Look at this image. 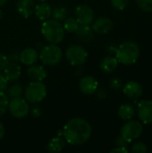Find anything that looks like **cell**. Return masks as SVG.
Segmentation results:
<instances>
[{"label": "cell", "mask_w": 152, "mask_h": 153, "mask_svg": "<svg viewBox=\"0 0 152 153\" xmlns=\"http://www.w3.org/2000/svg\"><path fill=\"white\" fill-rule=\"evenodd\" d=\"M117 65H118V61H117L116 57L106 56L101 60L99 67L103 73L110 74V73H113L116 69Z\"/></svg>", "instance_id": "obj_20"}, {"label": "cell", "mask_w": 152, "mask_h": 153, "mask_svg": "<svg viewBox=\"0 0 152 153\" xmlns=\"http://www.w3.org/2000/svg\"><path fill=\"white\" fill-rule=\"evenodd\" d=\"M68 12L66 8L65 7H56L52 10V17L54 20H56L58 22L60 21H65L67 18Z\"/></svg>", "instance_id": "obj_25"}, {"label": "cell", "mask_w": 152, "mask_h": 153, "mask_svg": "<svg viewBox=\"0 0 152 153\" xmlns=\"http://www.w3.org/2000/svg\"><path fill=\"white\" fill-rule=\"evenodd\" d=\"M75 19L80 25H90L94 21V12L93 10L86 4H79L76 6Z\"/></svg>", "instance_id": "obj_9"}, {"label": "cell", "mask_w": 152, "mask_h": 153, "mask_svg": "<svg viewBox=\"0 0 152 153\" xmlns=\"http://www.w3.org/2000/svg\"><path fill=\"white\" fill-rule=\"evenodd\" d=\"M79 87L82 93L86 95H91L95 91H97L99 87V82L92 76H84L81 79Z\"/></svg>", "instance_id": "obj_12"}, {"label": "cell", "mask_w": 152, "mask_h": 153, "mask_svg": "<svg viewBox=\"0 0 152 153\" xmlns=\"http://www.w3.org/2000/svg\"><path fill=\"white\" fill-rule=\"evenodd\" d=\"M124 93L130 99L132 100H137L142 95V87L140 83L134 81H130L128 82L125 86H124Z\"/></svg>", "instance_id": "obj_13"}, {"label": "cell", "mask_w": 152, "mask_h": 153, "mask_svg": "<svg viewBox=\"0 0 152 153\" xmlns=\"http://www.w3.org/2000/svg\"><path fill=\"white\" fill-rule=\"evenodd\" d=\"M131 151L134 153H145L148 152V147L143 143H136L132 146Z\"/></svg>", "instance_id": "obj_27"}, {"label": "cell", "mask_w": 152, "mask_h": 153, "mask_svg": "<svg viewBox=\"0 0 152 153\" xmlns=\"http://www.w3.org/2000/svg\"><path fill=\"white\" fill-rule=\"evenodd\" d=\"M8 61L9 62H13V63H18L20 61V53L17 52H12L7 56Z\"/></svg>", "instance_id": "obj_33"}, {"label": "cell", "mask_w": 152, "mask_h": 153, "mask_svg": "<svg viewBox=\"0 0 152 153\" xmlns=\"http://www.w3.org/2000/svg\"><path fill=\"white\" fill-rule=\"evenodd\" d=\"M16 9L21 16L27 19L34 13V0H18L16 4Z\"/></svg>", "instance_id": "obj_14"}, {"label": "cell", "mask_w": 152, "mask_h": 153, "mask_svg": "<svg viewBox=\"0 0 152 153\" xmlns=\"http://www.w3.org/2000/svg\"><path fill=\"white\" fill-rule=\"evenodd\" d=\"M138 117L143 124H152V101L142 100L137 106Z\"/></svg>", "instance_id": "obj_10"}, {"label": "cell", "mask_w": 152, "mask_h": 153, "mask_svg": "<svg viewBox=\"0 0 152 153\" xmlns=\"http://www.w3.org/2000/svg\"><path fill=\"white\" fill-rule=\"evenodd\" d=\"M143 131L142 125L138 121H129L125 124L121 129V136L124 137L127 142L132 143L138 139Z\"/></svg>", "instance_id": "obj_8"}, {"label": "cell", "mask_w": 152, "mask_h": 153, "mask_svg": "<svg viewBox=\"0 0 152 153\" xmlns=\"http://www.w3.org/2000/svg\"><path fill=\"white\" fill-rule=\"evenodd\" d=\"M116 49H117V47L116 45H114V44H108L107 46V50L111 54H116Z\"/></svg>", "instance_id": "obj_37"}, {"label": "cell", "mask_w": 152, "mask_h": 153, "mask_svg": "<svg viewBox=\"0 0 152 153\" xmlns=\"http://www.w3.org/2000/svg\"><path fill=\"white\" fill-rule=\"evenodd\" d=\"M41 33L44 39L50 44H57L61 42L65 36L63 25L56 20L44 21L41 26Z\"/></svg>", "instance_id": "obj_3"}, {"label": "cell", "mask_w": 152, "mask_h": 153, "mask_svg": "<svg viewBox=\"0 0 152 153\" xmlns=\"http://www.w3.org/2000/svg\"><path fill=\"white\" fill-rule=\"evenodd\" d=\"M79 22H77V20L75 18H72V17H68L65 20V22H64V30L65 31H67V32H75L79 27Z\"/></svg>", "instance_id": "obj_23"}, {"label": "cell", "mask_w": 152, "mask_h": 153, "mask_svg": "<svg viewBox=\"0 0 152 153\" xmlns=\"http://www.w3.org/2000/svg\"><path fill=\"white\" fill-rule=\"evenodd\" d=\"M63 56L61 48L56 44H49L42 48L39 58L45 65H55L58 64Z\"/></svg>", "instance_id": "obj_5"}, {"label": "cell", "mask_w": 152, "mask_h": 153, "mask_svg": "<svg viewBox=\"0 0 152 153\" xmlns=\"http://www.w3.org/2000/svg\"><path fill=\"white\" fill-rule=\"evenodd\" d=\"M75 34L78 39L82 42H89L94 37V31L90 25H79Z\"/></svg>", "instance_id": "obj_18"}, {"label": "cell", "mask_w": 152, "mask_h": 153, "mask_svg": "<svg viewBox=\"0 0 152 153\" xmlns=\"http://www.w3.org/2000/svg\"><path fill=\"white\" fill-rule=\"evenodd\" d=\"M39 58V54L36 49L28 48L20 53V62L26 65H34Z\"/></svg>", "instance_id": "obj_17"}, {"label": "cell", "mask_w": 152, "mask_h": 153, "mask_svg": "<svg viewBox=\"0 0 152 153\" xmlns=\"http://www.w3.org/2000/svg\"><path fill=\"white\" fill-rule=\"evenodd\" d=\"M4 135V127L2 125V123L0 122V140L3 139Z\"/></svg>", "instance_id": "obj_39"}, {"label": "cell", "mask_w": 152, "mask_h": 153, "mask_svg": "<svg viewBox=\"0 0 152 153\" xmlns=\"http://www.w3.org/2000/svg\"><path fill=\"white\" fill-rule=\"evenodd\" d=\"M7 86H8V80L6 79L4 74H0V91H5Z\"/></svg>", "instance_id": "obj_32"}, {"label": "cell", "mask_w": 152, "mask_h": 153, "mask_svg": "<svg viewBox=\"0 0 152 153\" xmlns=\"http://www.w3.org/2000/svg\"><path fill=\"white\" fill-rule=\"evenodd\" d=\"M9 99L4 91H0V117H2L8 109Z\"/></svg>", "instance_id": "obj_26"}, {"label": "cell", "mask_w": 152, "mask_h": 153, "mask_svg": "<svg viewBox=\"0 0 152 153\" xmlns=\"http://www.w3.org/2000/svg\"><path fill=\"white\" fill-rule=\"evenodd\" d=\"M6 1H7V0H0V6L4 5V4L6 3Z\"/></svg>", "instance_id": "obj_40"}, {"label": "cell", "mask_w": 152, "mask_h": 153, "mask_svg": "<svg viewBox=\"0 0 152 153\" xmlns=\"http://www.w3.org/2000/svg\"><path fill=\"white\" fill-rule=\"evenodd\" d=\"M3 18V12H2V10L0 9V20Z\"/></svg>", "instance_id": "obj_41"}, {"label": "cell", "mask_w": 152, "mask_h": 153, "mask_svg": "<svg viewBox=\"0 0 152 153\" xmlns=\"http://www.w3.org/2000/svg\"><path fill=\"white\" fill-rule=\"evenodd\" d=\"M52 7L47 4V3H45V2H42L37 5H35V9H34V13H35V15L36 17L44 22V21H47L48 20L51 15H52Z\"/></svg>", "instance_id": "obj_16"}, {"label": "cell", "mask_w": 152, "mask_h": 153, "mask_svg": "<svg viewBox=\"0 0 152 153\" xmlns=\"http://www.w3.org/2000/svg\"><path fill=\"white\" fill-rule=\"evenodd\" d=\"M40 115H41V109L39 106H34L30 109V116L33 118H38V117H39Z\"/></svg>", "instance_id": "obj_35"}, {"label": "cell", "mask_w": 152, "mask_h": 153, "mask_svg": "<svg viewBox=\"0 0 152 153\" xmlns=\"http://www.w3.org/2000/svg\"><path fill=\"white\" fill-rule=\"evenodd\" d=\"M62 132L68 143L72 145H80L85 143L90 138L91 126L86 120L75 117L65 124Z\"/></svg>", "instance_id": "obj_1"}, {"label": "cell", "mask_w": 152, "mask_h": 153, "mask_svg": "<svg viewBox=\"0 0 152 153\" xmlns=\"http://www.w3.org/2000/svg\"><path fill=\"white\" fill-rule=\"evenodd\" d=\"M66 60L74 66H80L85 63L88 57L86 49L79 45H73L67 48L65 51Z\"/></svg>", "instance_id": "obj_6"}, {"label": "cell", "mask_w": 152, "mask_h": 153, "mask_svg": "<svg viewBox=\"0 0 152 153\" xmlns=\"http://www.w3.org/2000/svg\"><path fill=\"white\" fill-rule=\"evenodd\" d=\"M129 0H111V4L114 8L117 10H124L128 4Z\"/></svg>", "instance_id": "obj_29"}, {"label": "cell", "mask_w": 152, "mask_h": 153, "mask_svg": "<svg viewBox=\"0 0 152 153\" xmlns=\"http://www.w3.org/2000/svg\"><path fill=\"white\" fill-rule=\"evenodd\" d=\"M109 85L114 90H119V89L122 88L123 82H122V80L119 79V78H113V79L110 80Z\"/></svg>", "instance_id": "obj_30"}, {"label": "cell", "mask_w": 152, "mask_h": 153, "mask_svg": "<svg viewBox=\"0 0 152 153\" xmlns=\"http://www.w3.org/2000/svg\"><path fill=\"white\" fill-rule=\"evenodd\" d=\"M92 30L98 34H106L113 28V22L108 17H99L92 22Z\"/></svg>", "instance_id": "obj_11"}, {"label": "cell", "mask_w": 152, "mask_h": 153, "mask_svg": "<svg viewBox=\"0 0 152 153\" xmlns=\"http://www.w3.org/2000/svg\"><path fill=\"white\" fill-rule=\"evenodd\" d=\"M118 117L123 120H130L134 116V108L131 104H124L118 109Z\"/></svg>", "instance_id": "obj_22"}, {"label": "cell", "mask_w": 152, "mask_h": 153, "mask_svg": "<svg viewBox=\"0 0 152 153\" xmlns=\"http://www.w3.org/2000/svg\"><path fill=\"white\" fill-rule=\"evenodd\" d=\"M9 63L8 61V58H7V56L0 53V71L4 70V67L7 65V64Z\"/></svg>", "instance_id": "obj_34"}, {"label": "cell", "mask_w": 152, "mask_h": 153, "mask_svg": "<svg viewBox=\"0 0 152 153\" xmlns=\"http://www.w3.org/2000/svg\"><path fill=\"white\" fill-rule=\"evenodd\" d=\"M65 146V140L58 136V137L52 138L48 142L47 145V150L49 152H60L61 151L64 150Z\"/></svg>", "instance_id": "obj_21"}, {"label": "cell", "mask_w": 152, "mask_h": 153, "mask_svg": "<svg viewBox=\"0 0 152 153\" xmlns=\"http://www.w3.org/2000/svg\"><path fill=\"white\" fill-rule=\"evenodd\" d=\"M137 4L144 12H152V0H137Z\"/></svg>", "instance_id": "obj_28"}, {"label": "cell", "mask_w": 152, "mask_h": 153, "mask_svg": "<svg viewBox=\"0 0 152 153\" xmlns=\"http://www.w3.org/2000/svg\"><path fill=\"white\" fill-rule=\"evenodd\" d=\"M21 67L17 63L9 62L4 69V74L8 82H15L21 76Z\"/></svg>", "instance_id": "obj_15"}, {"label": "cell", "mask_w": 152, "mask_h": 153, "mask_svg": "<svg viewBox=\"0 0 152 153\" xmlns=\"http://www.w3.org/2000/svg\"><path fill=\"white\" fill-rule=\"evenodd\" d=\"M8 109L13 117L23 118L30 113L29 102L21 97L12 99L8 103Z\"/></svg>", "instance_id": "obj_7"}, {"label": "cell", "mask_w": 152, "mask_h": 153, "mask_svg": "<svg viewBox=\"0 0 152 153\" xmlns=\"http://www.w3.org/2000/svg\"><path fill=\"white\" fill-rule=\"evenodd\" d=\"M6 96L8 99H15L19 98L22 94V87L19 84H13L8 88H6Z\"/></svg>", "instance_id": "obj_24"}, {"label": "cell", "mask_w": 152, "mask_h": 153, "mask_svg": "<svg viewBox=\"0 0 152 153\" xmlns=\"http://www.w3.org/2000/svg\"><path fill=\"white\" fill-rule=\"evenodd\" d=\"M128 152V150L127 148L125 147H119V146H116L115 149H113L111 151V153H127Z\"/></svg>", "instance_id": "obj_36"}, {"label": "cell", "mask_w": 152, "mask_h": 153, "mask_svg": "<svg viewBox=\"0 0 152 153\" xmlns=\"http://www.w3.org/2000/svg\"><path fill=\"white\" fill-rule=\"evenodd\" d=\"M140 56L139 46L133 41L123 42L119 47H117L116 52V57L118 63L123 65H133L134 64Z\"/></svg>", "instance_id": "obj_2"}, {"label": "cell", "mask_w": 152, "mask_h": 153, "mask_svg": "<svg viewBox=\"0 0 152 153\" xmlns=\"http://www.w3.org/2000/svg\"><path fill=\"white\" fill-rule=\"evenodd\" d=\"M37 1H39V2H46V1H47V0H37Z\"/></svg>", "instance_id": "obj_42"}, {"label": "cell", "mask_w": 152, "mask_h": 153, "mask_svg": "<svg viewBox=\"0 0 152 153\" xmlns=\"http://www.w3.org/2000/svg\"><path fill=\"white\" fill-rule=\"evenodd\" d=\"M28 76L32 80V81H39L42 82L46 77H47V72L45 68L41 65H31L28 70Z\"/></svg>", "instance_id": "obj_19"}, {"label": "cell", "mask_w": 152, "mask_h": 153, "mask_svg": "<svg viewBox=\"0 0 152 153\" xmlns=\"http://www.w3.org/2000/svg\"><path fill=\"white\" fill-rule=\"evenodd\" d=\"M115 143H116V146H119V147H125V148H127V146H128V144H129L130 143H129V142H127L124 137H122V136L120 135V136H118V137L116 139Z\"/></svg>", "instance_id": "obj_31"}, {"label": "cell", "mask_w": 152, "mask_h": 153, "mask_svg": "<svg viewBox=\"0 0 152 153\" xmlns=\"http://www.w3.org/2000/svg\"><path fill=\"white\" fill-rule=\"evenodd\" d=\"M107 97V92L104 89H99L98 91V98L99 99H105Z\"/></svg>", "instance_id": "obj_38"}, {"label": "cell", "mask_w": 152, "mask_h": 153, "mask_svg": "<svg viewBox=\"0 0 152 153\" xmlns=\"http://www.w3.org/2000/svg\"><path fill=\"white\" fill-rule=\"evenodd\" d=\"M47 95V88L42 82L33 81L26 88L25 100L31 104H37L42 101Z\"/></svg>", "instance_id": "obj_4"}]
</instances>
